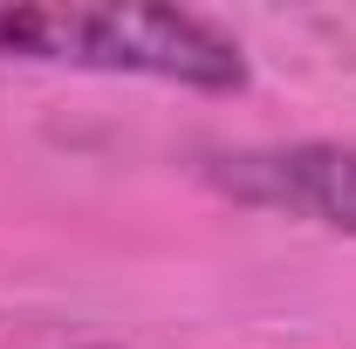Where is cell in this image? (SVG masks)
Segmentation results:
<instances>
[{
	"instance_id": "1",
	"label": "cell",
	"mask_w": 356,
	"mask_h": 349,
	"mask_svg": "<svg viewBox=\"0 0 356 349\" xmlns=\"http://www.w3.org/2000/svg\"><path fill=\"white\" fill-rule=\"evenodd\" d=\"M0 62L131 76V83L233 96L247 89V48L192 7H89V0H0Z\"/></svg>"
},
{
	"instance_id": "2",
	"label": "cell",
	"mask_w": 356,
	"mask_h": 349,
	"mask_svg": "<svg viewBox=\"0 0 356 349\" xmlns=\"http://www.w3.org/2000/svg\"><path fill=\"white\" fill-rule=\"evenodd\" d=\"M213 185L240 206L309 219L322 233L356 240V144L343 137H295V144H254L226 151L213 165Z\"/></svg>"
}]
</instances>
